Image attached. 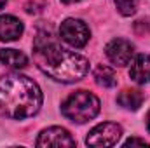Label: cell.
<instances>
[{"label":"cell","instance_id":"obj_1","mask_svg":"<svg viewBox=\"0 0 150 148\" xmlns=\"http://www.w3.org/2000/svg\"><path fill=\"white\" fill-rule=\"evenodd\" d=\"M33 59L47 77L59 82H77L89 70V61L84 56L63 49L47 30L37 32L33 38Z\"/></svg>","mask_w":150,"mask_h":148},{"label":"cell","instance_id":"obj_2","mask_svg":"<svg viewBox=\"0 0 150 148\" xmlns=\"http://www.w3.org/2000/svg\"><path fill=\"white\" fill-rule=\"evenodd\" d=\"M42 106V92L28 77L9 73L0 77V113L9 118H26Z\"/></svg>","mask_w":150,"mask_h":148},{"label":"cell","instance_id":"obj_3","mask_svg":"<svg viewBox=\"0 0 150 148\" xmlns=\"http://www.w3.org/2000/svg\"><path fill=\"white\" fill-rule=\"evenodd\" d=\"M61 111L72 122L84 124L98 115L100 99L89 91H77L65 99V103L61 105Z\"/></svg>","mask_w":150,"mask_h":148},{"label":"cell","instance_id":"obj_4","mask_svg":"<svg viewBox=\"0 0 150 148\" xmlns=\"http://www.w3.org/2000/svg\"><path fill=\"white\" fill-rule=\"evenodd\" d=\"M59 37H61V40H65L68 45H72L75 49H80L89 40V28L86 26L84 21L70 18V19H65L61 23Z\"/></svg>","mask_w":150,"mask_h":148},{"label":"cell","instance_id":"obj_5","mask_svg":"<svg viewBox=\"0 0 150 148\" xmlns=\"http://www.w3.org/2000/svg\"><path fill=\"white\" fill-rule=\"evenodd\" d=\"M122 136V127L113 122L98 124L87 136L86 143L89 147H113Z\"/></svg>","mask_w":150,"mask_h":148},{"label":"cell","instance_id":"obj_6","mask_svg":"<svg viewBox=\"0 0 150 148\" xmlns=\"http://www.w3.org/2000/svg\"><path fill=\"white\" fill-rule=\"evenodd\" d=\"M108 59L112 61L113 65L117 66H126L129 65V61L133 59V54H134V45L126 40V38H113L112 42L107 45L105 49Z\"/></svg>","mask_w":150,"mask_h":148},{"label":"cell","instance_id":"obj_7","mask_svg":"<svg viewBox=\"0 0 150 148\" xmlns=\"http://www.w3.org/2000/svg\"><path fill=\"white\" fill-rule=\"evenodd\" d=\"M37 147H75V140L63 127H49L40 132Z\"/></svg>","mask_w":150,"mask_h":148},{"label":"cell","instance_id":"obj_8","mask_svg":"<svg viewBox=\"0 0 150 148\" xmlns=\"http://www.w3.org/2000/svg\"><path fill=\"white\" fill-rule=\"evenodd\" d=\"M23 33V23L9 14L0 16V40L2 42H12L18 40Z\"/></svg>","mask_w":150,"mask_h":148},{"label":"cell","instance_id":"obj_9","mask_svg":"<svg viewBox=\"0 0 150 148\" xmlns=\"http://www.w3.org/2000/svg\"><path fill=\"white\" fill-rule=\"evenodd\" d=\"M129 77L136 84H145L150 82V54H140L129 70Z\"/></svg>","mask_w":150,"mask_h":148},{"label":"cell","instance_id":"obj_10","mask_svg":"<svg viewBox=\"0 0 150 148\" xmlns=\"http://www.w3.org/2000/svg\"><path fill=\"white\" fill-rule=\"evenodd\" d=\"M117 103L120 106H124L126 110H138L143 103V94L138 89H124L119 96H117Z\"/></svg>","mask_w":150,"mask_h":148},{"label":"cell","instance_id":"obj_11","mask_svg":"<svg viewBox=\"0 0 150 148\" xmlns=\"http://www.w3.org/2000/svg\"><path fill=\"white\" fill-rule=\"evenodd\" d=\"M0 61L12 68H25L28 65V58L16 49H0Z\"/></svg>","mask_w":150,"mask_h":148},{"label":"cell","instance_id":"obj_12","mask_svg":"<svg viewBox=\"0 0 150 148\" xmlns=\"http://www.w3.org/2000/svg\"><path fill=\"white\" fill-rule=\"evenodd\" d=\"M94 80L101 87H113V85H117V75H115V72L110 66H105V65L96 66V70H94Z\"/></svg>","mask_w":150,"mask_h":148},{"label":"cell","instance_id":"obj_13","mask_svg":"<svg viewBox=\"0 0 150 148\" xmlns=\"http://www.w3.org/2000/svg\"><path fill=\"white\" fill-rule=\"evenodd\" d=\"M115 5L122 16H133L138 9V0H115Z\"/></svg>","mask_w":150,"mask_h":148},{"label":"cell","instance_id":"obj_14","mask_svg":"<svg viewBox=\"0 0 150 148\" xmlns=\"http://www.w3.org/2000/svg\"><path fill=\"white\" fill-rule=\"evenodd\" d=\"M124 145L126 147H134V145H138V147H149V143L145 140H140V138H129Z\"/></svg>","mask_w":150,"mask_h":148},{"label":"cell","instance_id":"obj_15","mask_svg":"<svg viewBox=\"0 0 150 148\" xmlns=\"http://www.w3.org/2000/svg\"><path fill=\"white\" fill-rule=\"evenodd\" d=\"M63 4H77V2H80V0H61Z\"/></svg>","mask_w":150,"mask_h":148},{"label":"cell","instance_id":"obj_16","mask_svg":"<svg viewBox=\"0 0 150 148\" xmlns=\"http://www.w3.org/2000/svg\"><path fill=\"white\" fill-rule=\"evenodd\" d=\"M147 127H149V132H150V113H149V117H147Z\"/></svg>","mask_w":150,"mask_h":148},{"label":"cell","instance_id":"obj_17","mask_svg":"<svg viewBox=\"0 0 150 148\" xmlns=\"http://www.w3.org/2000/svg\"><path fill=\"white\" fill-rule=\"evenodd\" d=\"M5 4H7V0H0V9H2V7H4Z\"/></svg>","mask_w":150,"mask_h":148}]
</instances>
